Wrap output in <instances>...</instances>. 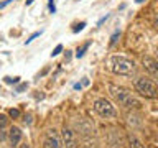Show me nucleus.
<instances>
[{
  "mask_svg": "<svg viewBox=\"0 0 158 148\" xmlns=\"http://www.w3.org/2000/svg\"><path fill=\"white\" fill-rule=\"evenodd\" d=\"M107 89H109V94H110L122 107L128 109V110H138V109H142V102L138 101L128 89L122 87V86H115V84H109Z\"/></svg>",
  "mask_w": 158,
  "mask_h": 148,
  "instance_id": "1",
  "label": "nucleus"
},
{
  "mask_svg": "<svg viewBox=\"0 0 158 148\" xmlns=\"http://www.w3.org/2000/svg\"><path fill=\"white\" fill-rule=\"evenodd\" d=\"M110 71L117 76H132L135 72V63L132 59L123 56H112L110 58Z\"/></svg>",
  "mask_w": 158,
  "mask_h": 148,
  "instance_id": "2",
  "label": "nucleus"
},
{
  "mask_svg": "<svg viewBox=\"0 0 158 148\" xmlns=\"http://www.w3.org/2000/svg\"><path fill=\"white\" fill-rule=\"evenodd\" d=\"M135 89L145 99H156L158 97V86L150 77H138L135 81Z\"/></svg>",
  "mask_w": 158,
  "mask_h": 148,
  "instance_id": "3",
  "label": "nucleus"
},
{
  "mask_svg": "<svg viewBox=\"0 0 158 148\" xmlns=\"http://www.w3.org/2000/svg\"><path fill=\"white\" fill-rule=\"evenodd\" d=\"M94 110L104 118H114L117 115L115 107H114L107 99H96V101H94Z\"/></svg>",
  "mask_w": 158,
  "mask_h": 148,
  "instance_id": "4",
  "label": "nucleus"
},
{
  "mask_svg": "<svg viewBox=\"0 0 158 148\" xmlns=\"http://www.w3.org/2000/svg\"><path fill=\"white\" fill-rule=\"evenodd\" d=\"M43 148H64L63 138L54 128H49V130H46V133H44Z\"/></svg>",
  "mask_w": 158,
  "mask_h": 148,
  "instance_id": "5",
  "label": "nucleus"
},
{
  "mask_svg": "<svg viewBox=\"0 0 158 148\" xmlns=\"http://www.w3.org/2000/svg\"><path fill=\"white\" fill-rule=\"evenodd\" d=\"M142 64H143V68H145V71L158 82V61L156 59H153L150 56H143L142 58Z\"/></svg>",
  "mask_w": 158,
  "mask_h": 148,
  "instance_id": "6",
  "label": "nucleus"
},
{
  "mask_svg": "<svg viewBox=\"0 0 158 148\" xmlns=\"http://www.w3.org/2000/svg\"><path fill=\"white\" fill-rule=\"evenodd\" d=\"M61 138H63V145L66 148H77V140L74 132L69 127H64L61 132Z\"/></svg>",
  "mask_w": 158,
  "mask_h": 148,
  "instance_id": "7",
  "label": "nucleus"
},
{
  "mask_svg": "<svg viewBox=\"0 0 158 148\" xmlns=\"http://www.w3.org/2000/svg\"><path fill=\"white\" fill-rule=\"evenodd\" d=\"M8 142L10 146H18V143L22 142V130L18 127H12L8 132Z\"/></svg>",
  "mask_w": 158,
  "mask_h": 148,
  "instance_id": "8",
  "label": "nucleus"
},
{
  "mask_svg": "<svg viewBox=\"0 0 158 148\" xmlns=\"http://www.w3.org/2000/svg\"><path fill=\"white\" fill-rule=\"evenodd\" d=\"M127 146L128 148H145V146H143V143L138 140L135 135H132V133L127 137Z\"/></svg>",
  "mask_w": 158,
  "mask_h": 148,
  "instance_id": "9",
  "label": "nucleus"
},
{
  "mask_svg": "<svg viewBox=\"0 0 158 148\" xmlns=\"http://www.w3.org/2000/svg\"><path fill=\"white\" fill-rule=\"evenodd\" d=\"M89 46H91V41H87V43H84V44H81L77 49H76V58L79 59V58H82L84 54H86V51L89 49Z\"/></svg>",
  "mask_w": 158,
  "mask_h": 148,
  "instance_id": "10",
  "label": "nucleus"
},
{
  "mask_svg": "<svg viewBox=\"0 0 158 148\" xmlns=\"http://www.w3.org/2000/svg\"><path fill=\"white\" fill-rule=\"evenodd\" d=\"M7 123H8V118H7V115L0 113V128H5V127H7Z\"/></svg>",
  "mask_w": 158,
  "mask_h": 148,
  "instance_id": "11",
  "label": "nucleus"
},
{
  "mask_svg": "<svg viewBox=\"0 0 158 148\" xmlns=\"http://www.w3.org/2000/svg\"><path fill=\"white\" fill-rule=\"evenodd\" d=\"M3 79H5V82H7V84H17V82L20 81V77H18V76H15V77L7 76V77H3Z\"/></svg>",
  "mask_w": 158,
  "mask_h": 148,
  "instance_id": "12",
  "label": "nucleus"
},
{
  "mask_svg": "<svg viewBox=\"0 0 158 148\" xmlns=\"http://www.w3.org/2000/svg\"><path fill=\"white\" fill-rule=\"evenodd\" d=\"M84 27H86V22H81V23L74 25L73 31H74V33H79V31H81V30H84Z\"/></svg>",
  "mask_w": 158,
  "mask_h": 148,
  "instance_id": "13",
  "label": "nucleus"
},
{
  "mask_svg": "<svg viewBox=\"0 0 158 148\" xmlns=\"http://www.w3.org/2000/svg\"><path fill=\"white\" fill-rule=\"evenodd\" d=\"M40 35H41V30H40V31H35L33 35H30V38L27 39V41H25V44H30V43H31V41H33V39H35V38H38V36H40Z\"/></svg>",
  "mask_w": 158,
  "mask_h": 148,
  "instance_id": "14",
  "label": "nucleus"
},
{
  "mask_svg": "<svg viewBox=\"0 0 158 148\" xmlns=\"http://www.w3.org/2000/svg\"><path fill=\"white\" fill-rule=\"evenodd\" d=\"M8 115L12 117V118H18V117H20V110H18V109H10V110H8Z\"/></svg>",
  "mask_w": 158,
  "mask_h": 148,
  "instance_id": "15",
  "label": "nucleus"
},
{
  "mask_svg": "<svg viewBox=\"0 0 158 148\" xmlns=\"http://www.w3.org/2000/svg\"><path fill=\"white\" fill-rule=\"evenodd\" d=\"M118 36H120V31H115V33L112 35V38H110V43H109V44H110V46H114V44H115V41H117V38H118Z\"/></svg>",
  "mask_w": 158,
  "mask_h": 148,
  "instance_id": "16",
  "label": "nucleus"
},
{
  "mask_svg": "<svg viewBox=\"0 0 158 148\" xmlns=\"http://www.w3.org/2000/svg\"><path fill=\"white\" fill-rule=\"evenodd\" d=\"M61 51H63V44H58V46H56V48H54V49H53V53H51V56H58V54H59V53H61Z\"/></svg>",
  "mask_w": 158,
  "mask_h": 148,
  "instance_id": "17",
  "label": "nucleus"
},
{
  "mask_svg": "<svg viewBox=\"0 0 158 148\" xmlns=\"http://www.w3.org/2000/svg\"><path fill=\"white\" fill-rule=\"evenodd\" d=\"M152 23H153V27H155L158 30V13L156 15H153V18H152Z\"/></svg>",
  "mask_w": 158,
  "mask_h": 148,
  "instance_id": "18",
  "label": "nucleus"
},
{
  "mask_svg": "<svg viewBox=\"0 0 158 148\" xmlns=\"http://www.w3.org/2000/svg\"><path fill=\"white\" fill-rule=\"evenodd\" d=\"M49 12H51V13L56 12V7H54V2H53V0H49Z\"/></svg>",
  "mask_w": 158,
  "mask_h": 148,
  "instance_id": "19",
  "label": "nucleus"
},
{
  "mask_svg": "<svg viewBox=\"0 0 158 148\" xmlns=\"http://www.w3.org/2000/svg\"><path fill=\"white\" fill-rule=\"evenodd\" d=\"M12 2H15V0H5V2H2V3H0V8H5L8 3H12Z\"/></svg>",
  "mask_w": 158,
  "mask_h": 148,
  "instance_id": "20",
  "label": "nucleus"
},
{
  "mask_svg": "<svg viewBox=\"0 0 158 148\" xmlns=\"http://www.w3.org/2000/svg\"><path fill=\"white\" fill-rule=\"evenodd\" d=\"M107 18H109V15H106V17H102V18H101V20H99V22H97V27H101V25H102L104 22H106V20H107Z\"/></svg>",
  "mask_w": 158,
  "mask_h": 148,
  "instance_id": "21",
  "label": "nucleus"
},
{
  "mask_svg": "<svg viewBox=\"0 0 158 148\" xmlns=\"http://www.w3.org/2000/svg\"><path fill=\"white\" fill-rule=\"evenodd\" d=\"M25 89H27V84H22V86L17 87V92H22V91H25Z\"/></svg>",
  "mask_w": 158,
  "mask_h": 148,
  "instance_id": "22",
  "label": "nucleus"
},
{
  "mask_svg": "<svg viewBox=\"0 0 158 148\" xmlns=\"http://www.w3.org/2000/svg\"><path fill=\"white\" fill-rule=\"evenodd\" d=\"M3 140H5V132L0 128V142H3Z\"/></svg>",
  "mask_w": 158,
  "mask_h": 148,
  "instance_id": "23",
  "label": "nucleus"
},
{
  "mask_svg": "<svg viewBox=\"0 0 158 148\" xmlns=\"http://www.w3.org/2000/svg\"><path fill=\"white\" fill-rule=\"evenodd\" d=\"M23 120H25V123H31V117H30V115H27V117L23 118Z\"/></svg>",
  "mask_w": 158,
  "mask_h": 148,
  "instance_id": "24",
  "label": "nucleus"
},
{
  "mask_svg": "<svg viewBox=\"0 0 158 148\" xmlns=\"http://www.w3.org/2000/svg\"><path fill=\"white\" fill-rule=\"evenodd\" d=\"M71 53H73V51H66V61H69V58H71Z\"/></svg>",
  "mask_w": 158,
  "mask_h": 148,
  "instance_id": "25",
  "label": "nucleus"
},
{
  "mask_svg": "<svg viewBox=\"0 0 158 148\" xmlns=\"http://www.w3.org/2000/svg\"><path fill=\"white\" fill-rule=\"evenodd\" d=\"M20 148H30V145H28V143H22V145H20Z\"/></svg>",
  "mask_w": 158,
  "mask_h": 148,
  "instance_id": "26",
  "label": "nucleus"
},
{
  "mask_svg": "<svg viewBox=\"0 0 158 148\" xmlns=\"http://www.w3.org/2000/svg\"><path fill=\"white\" fill-rule=\"evenodd\" d=\"M33 3V0H27V5H31Z\"/></svg>",
  "mask_w": 158,
  "mask_h": 148,
  "instance_id": "27",
  "label": "nucleus"
},
{
  "mask_svg": "<svg viewBox=\"0 0 158 148\" xmlns=\"http://www.w3.org/2000/svg\"><path fill=\"white\" fill-rule=\"evenodd\" d=\"M135 2H137V3H142V2H145V0H135Z\"/></svg>",
  "mask_w": 158,
  "mask_h": 148,
  "instance_id": "28",
  "label": "nucleus"
},
{
  "mask_svg": "<svg viewBox=\"0 0 158 148\" xmlns=\"http://www.w3.org/2000/svg\"><path fill=\"white\" fill-rule=\"evenodd\" d=\"M156 53H158V48H156Z\"/></svg>",
  "mask_w": 158,
  "mask_h": 148,
  "instance_id": "29",
  "label": "nucleus"
}]
</instances>
